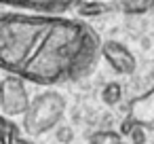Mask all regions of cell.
Instances as JSON below:
<instances>
[{
	"instance_id": "1",
	"label": "cell",
	"mask_w": 154,
	"mask_h": 144,
	"mask_svg": "<svg viewBox=\"0 0 154 144\" xmlns=\"http://www.w3.org/2000/svg\"><path fill=\"white\" fill-rule=\"evenodd\" d=\"M101 55V40L82 19L49 13L0 15V68L34 85L78 83Z\"/></svg>"
},
{
	"instance_id": "2",
	"label": "cell",
	"mask_w": 154,
	"mask_h": 144,
	"mask_svg": "<svg viewBox=\"0 0 154 144\" xmlns=\"http://www.w3.org/2000/svg\"><path fill=\"white\" fill-rule=\"evenodd\" d=\"M66 98L59 93V91H53V89H47L42 93H38L34 100H30V106L23 114V131L32 138L36 136H45L49 131H53L63 114H66Z\"/></svg>"
},
{
	"instance_id": "3",
	"label": "cell",
	"mask_w": 154,
	"mask_h": 144,
	"mask_svg": "<svg viewBox=\"0 0 154 144\" xmlns=\"http://www.w3.org/2000/svg\"><path fill=\"white\" fill-rule=\"evenodd\" d=\"M28 85L17 74H7L0 81V108L5 117H23L30 106Z\"/></svg>"
},
{
	"instance_id": "4",
	"label": "cell",
	"mask_w": 154,
	"mask_h": 144,
	"mask_svg": "<svg viewBox=\"0 0 154 144\" xmlns=\"http://www.w3.org/2000/svg\"><path fill=\"white\" fill-rule=\"evenodd\" d=\"M101 57L110 64V68L116 74H133L137 70V59L131 53V49L127 45H122L120 40H103L101 43Z\"/></svg>"
},
{
	"instance_id": "5",
	"label": "cell",
	"mask_w": 154,
	"mask_h": 144,
	"mask_svg": "<svg viewBox=\"0 0 154 144\" xmlns=\"http://www.w3.org/2000/svg\"><path fill=\"white\" fill-rule=\"evenodd\" d=\"M127 119L133 125H141L148 131H154V89L146 91L143 95H139L131 102Z\"/></svg>"
},
{
	"instance_id": "6",
	"label": "cell",
	"mask_w": 154,
	"mask_h": 144,
	"mask_svg": "<svg viewBox=\"0 0 154 144\" xmlns=\"http://www.w3.org/2000/svg\"><path fill=\"white\" fill-rule=\"evenodd\" d=\"M80 0H0V5H11L17 9H26L32 13H49V15H59L78 5Z\"/></svg>"
},
{
	"instance_id": "7",
	"label": "cell",
	"mask_w": 154,
	"mask_h": 144,
	"mask_svg": "<svg viewBox=\"0 0 154 144\" xmlns=\"http://www.w3.org/2000/svg\"><path fill=\"white\" fill-rule=\"evenodd\" d=\"M116 5H110V2H103V0H87V2H80L76 7V13L78 17H101L110 11H114Z\"/></svg>"
},
{
	"instance_id": "8",
	"label": "cell",
	"mask_w": 154,
	"mask_h": 144,
	"mask_svg": "<svg viewBox=\"0 0 154 144\" xmlns=\"http://www.w3.org/2000/svg\"><path fill=\"white\" fill-rule=\"evenodd\" d=\"M116 9L125 15H143L154 11V0H120L116 2Z\"/></svg>"
},
{
	"instance_id": "9",
	"label": "cell",
	"mask_w": 154,
	"mask_h": 144,
	"mask_svg": "<svg viewBox=\"0 0 154 144\" xmlns=\"http://www.w3.org/2000/svg\"><path fill=\"white\" fill-rule=\"evenodd\" d=\"M122 100V85L118 81H108L101 87V102L106 106H116Z\"/></svg>"
},
{
	"instance_id": "10",
	"label": "cell",
	"mask_w": 154,
	"mask_h": 144,
	"mask_svg": "<svg viewBox=\"0 0 154 144\" xmlns=\"http://www.w3.org/2000/svg\"><path fill=\"white\" fill-rule=\"evenodd\" d=\"M89 144H122V133L116 129H99L89 136Z\"/></svg>"
},
{
	"instance_id": "11",
	"label": "cell",
	"mask_w": 154,
	"mask_h": 144,
	"mask_svg": "<svg viewBox=\"0 0 154 144\" xmlns=\"http://www.w3.org/2000/svg\"><path fill=\"white\" fill-rule=\"evenodd\" d=\"M53 131H55V138L59 144H70L74 140V129L70 125H57Z\"/></svg>"
},
{
	"instance_id": "12",
	"label": "cell",
	"mask_w": 154,
	"mask_h": 144,
	"mask_svg": "<svg viewBox=\"0 0 154 144\" xmlns=\"http://www.w3.org/2000/svg\"><path fill=\"white\" fill-rule=\"evenodd\" d=\"M129 138L133 144H146L148 142V129L141 125H133V129L129 131Z\"/></svg>"
}]
</instances>
